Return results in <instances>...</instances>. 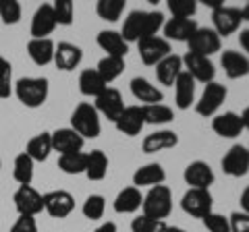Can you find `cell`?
<instances>
[{"mask_svg":"<svg viewBox=\"0 0 249 232\" xmlns=\"http://www.w3.org/2000/svg\"><path fill=\"white\" fill-rule=\"evenodd\" d=\"M229 224H231V232H249V214L232 212Z\"/></svg>","mask_w":249,"mask_h":232,"instance_id":"cell-46","label":"cell"},{"mask_svg":"<svg viewBox=\"0 0 249 232\" xmlns=\"http://www.w3.org/2000/svg\"><path fill=\"white\" fill-rule=\"evenodd\" d=\"M54 50H56V44H54L50 37L27 42V54L37 66H46V65L54 63Z\"/></svg>","mask_w":249,"mask_h":232,"instance_id":"cell-27","label":"cell"},{"mask_svg":"<svg viewBox=\"0 0 249 232\" xmlns=\"http://www.w3.org/2000/svg\"><path fill=\"white\" fill-rule=\"evenodd\" d=\"M220 65L229 79H241L249 75V58L237 50H224L220 56Z\"/></svg>","mask_w":249,"mask_h":232,"instance_id":"cell-19","label":"cell"},{"mask_svg":"<svg viewBox=\"0 0 249 232\" xmlns=\"http://www.w3.org/2000/svg\"><path fill=\"white\" fill-rule=\"evenodd\" d=\"M13 91V66L6 58L0 56V98H9Z\"/></svg>","mask_w":249,"mask_h":232,"instance_id":"cell-44","label":"cell"},{"mask_svg":"<svg viewBox=\"0 0 249 232\" xmlns=\"http://www.w3.org/2000/svg\"><path fill=\"white\" fill-rule=\"evenodd\" d=\"M52 11H54V17H56L58 25H71L73 17H75V4L71 0H56L52 4Z\"/></svg>","mask_w":249,"mask_h":232,"instance_id":"cell-41","label":"cell"},{"mask_svg":"<svg viewBox=\"0 0 249 232\" xmlns=\"http://www.w3.org/2000/svg\"><path fill=\"white\" fill-rule=\"evenodd\" d=\"M183 179L187 184H189V189H210V184L214 182V172H212V168H210L208 162L196 160L185 168Z\"/></svg>","mask_w":249,"mask_h":232,"instance_id":"cell-16","label":"cell"},{"mask_svg":"<svg viewBox=\"0 0 249 232\" xmlns=\"http://www.w3.org/2000/svg\"><path fill=\"white\" fill-rule=\"evenodd\" d=\"M98 110V114H102L104 118L116 122V118L123 114L124 110V104H123V96L119 89L114 87H106L102 94L96 98V106H93Z\"/></svg>","mask_w":249,"mask_h":232,"instance_id":"cell-13","label":"cell"},{"mask_svg":"<svg viewBox=\"0 0 249 232\" xmlns=\"http://www.w3.org/2000/svg\"><path fill=\"white\" fill-rule=\"evenodd\" d=\"M212 131L218 137H224V139H235L241 135L243 131V122H241V116L235 112H224V114H218L212 118Z\"/></svg>","mask_w":249,"mask_h":232,"instance_id":"cell-22","label":"cell"},{"mask_svg":"<svg viewBox=\"0 0 249 232\" xmlns=\"http://www.w3.org/2000/svg\"><path fill=\"white\" fill-rule=\"evenodd\" d=\"M11 232H37L36 218H31V215H19L17 222L13 224Z\"/></svg>","mask_w":249,"mask_h":232,"instance_id":"cell-47","label":"cell"},{"mask_svg":"<svg viewBox=\"0 0 249 232\" xmlns=\"http://www.w3.org/2000/svg\"><path fill=\"white\" fill-rule=\"evenodd\" d=\"M48 79L46 77H23L15 83V94L25 108H40L48 99Z\"/></svg>","mask_w":249,"mask_h":232,"instance_id":"cell-2","label":"cell"},{"mask_svg":"<svg viewBox=\"0 0 249 232\" xmlns=\"http://www.w3.org/2000/svg\"><path fill=\"white\" fill-rule=\"evenodd\" d=\"M239 44H241V48L249 54V29H243V32L239 33Z\"/></svg>","mask_w":249,"mask_h":232,"instance_id":"cell-49","label":"cell"},{"mask_svg":"<svg viewBox=\"0 0 249 232\" xmlns=\"http://www.w3.org/2000/svg\"><path fill=\"white\" fill-rule=\"evenodd\" d=\"M166 181V172L158 162H152V164H145V166H139L133 174V187L142 189V187H158Z\"/></svg>","mask_w":249,"mask_h":232,"instance_id":"cell-21","label":"cell"},{"mask_svg":"<svg viewBox=\"0 0 249 232\" xmlns=\"http://www.w3.org/2000/svg\"><path fill=\"white\" fill-rule=\"evenodd\" d=\"M241 9L235 6H220V9L212 11V23H214V32L220 37H227L231 33H235L241 27Z\"/></svg>","mask_w":249,"mask_h":232,"instance_id":"cell-11","label":"cell"},{"mask_svg":"<svg viewBox=\"0 0 249 232\" xmlns=\"http://www.w3.org/2000/svg\"><path fill=\"white\" fill-rule=\"evenodd\" d=\"M143 120L147 125H166L175 118L173 108H168L164 104H152V106H142Z\"/></svg>","mask_w":249,"mask_h":232,"instance_id":"cell-36","label":"cell"},{"mask_svg":"<svg viewBox=\"0 0 249 232\" xmlns=\"http://www.w3.org/2000/svg\"><path fill=\"white\" fill-rule=\"evenodd\" d=\"M13 179L19 182V187L21 184H31V181H34V160H31L25 151L15 158Z\"/></svg>","mask_w":249,"mask_h":232,"instance_id":"cell-35","label":"cell"},{"mask_svg":"<svg viewBox=\"0 0 249 232\" xmlns=\"http://www.w3.org/2000/svg\"><path fill=\"white\" fill-rule=\"evenodd\" d=\"M201 220H204V226L208 228V232H231L229 218H224V215L216 214V212H210Z\"/></svg>","mask_w":249,"mask_h":232,"instance_id":"cell-45","label":"cell"},{"mask_svg":"<svg viewBox=\"0 0 249 232\" xmlns=\"http://www.w3.org/2000/svg\"><path fill=\"white\" fill-rule=\"evenodd\" d=\"M98 75L104 79V83H112L114 79H119L124 71V58H119V56H104L102 60L98 63L96 66Z\"/></svg>","mask_w":249,"mask_h":232,"instance_id":"cell-34","label":"cell"},{"mask_svg":"<svg viewBox=\"0 0 249 232\" xmlns=\"http://www.w3.org/2000/svg\"><path fill=\"white\" fill-rule=\"evenodd\" d=\"M166 222L164 220H152L147 215H139L131 222V230L133 232H166Z\"/></svg>","mask_w":249,"mask_h":232,"instance_id":"cell-42","label":"cell"},{"mask_svg":"<svg viewBox=\"0 0 249 232\" xmlns=\"http://www.w3.org/2000/svg\"><path fill=\"white\" fill-rule=\"evenodd\" d=\"M196 19H168L164 23V40H175V42H189L191 35L197 32Z\"/></svg>","mask_w":249,"mask_h":232,"instance_id":"cell-20","label":"cell"},{"mask_svg":"<svg viewBox=\"0 0 249 232\" xmlns=\"http://www.w3.org/2000/svg\"><path fill=\"white\" fill-rule=\"evenodd\" d=\"M143 215L152 220H164L168 218V214L173 212V193L164 184H158V187H152L147 191V195L143 197L142 203Z\"/></svg>","mask_w":249,"mask_h":232,"instance_id":"cell-3","label":"cell"},{"mask_svg":"<svg viewBox=\"0 0 249 232\" xmlns=\"http://www.w3.org/2000/svg\"><path fill=\"white\" fill-rule=\"evenodd\" d=\"M247 151H249V148H247Z\"/></svg>","mask_w":249,"mask_h":232,"instance_id":"cell-56","label":"cell"},{"mask_svg":"<svg viewBox=\"0 0 249 232\" xmlns=\"http://www.w3.org/2000/svg\"><path fill=\"white\" fill-rule=\"evenodd\" d=\"M178 143V135L175 131H156V133H150L143 139V151L145 153H158L162 149H170Z\"/></svg>","mask_w":249,"mask_h":232,"instance_id":"cell-29","label":"cell"},{"mask_svg":"<svg viewBox=\"0 0 249 232\" xmlns=\"http://www.w3.org/2000/svg\"><path fill=\"white\" fill-rule=\"evenodd\" d=\"M81 58H83L81 48L69 42H60L56 50H54V63H56L60 71H73L75 66H79Z\"/></svg>","mask_w":249,"mask_h":232,"instance_id":"cell-25","label":"cell"},{"mask_svg":"<svg viewBox=\"0 0 249 232\" xmlns=\"http://www.w3.org/2000/svg\"><path fill=\"white\" fill-rule=\"evenodd\" d=\"M56 17H54L52 4H42L37 6V11L34 13V19H31V40H44L48 37L54 29H56Z\"/></svg>","mask_w":249,"mask_h":232,"instance_id":"cell-14","label":"cell"},{"mask_svg":"<svg viewBox=\"0 0 249 232\" xmlns=\"http://www.w3.org/2000/svg\"><path fill=\"white\" fill-rule=\"evenodd\" d=\"M220 40H222V37L218 35L214 29L197 27V32L191 35V40L187 42V46H189L191 54H199V56L210 58L214 52H220V46H222Z\"/></svg>","mask_w":249,"mask_h":232,"instance_id":"cell-7","label":"cell"},{"mask_svg":"<svg viewBox=\"0 0 249 232\" xmlns=\"http://www.w3.org/2000/svg\"><path fill=\"white\" fill-rule=\"evenodd\" d=\"M50 137H52V151H58L60 156L81 151L83 143H85V139L81 135H77L71 127L69 129H56L54 133H50Z\"/></svg>","mask_w":249,"mask_h":232,"instance_id":"cell-17","label":"cell"},{"mask_svg":"<svg viewBox=\"0 0 249 232\" xmlns=\"http://www.w3.org/2000/svg\"><path fill=\"white\" fill-rule=\"evenodd\" d=\"M222 172L232 176V179L245 176L249 172V151H247V148H243V145H232L222 158Z\"/></svg>","mask_w":249,"mask_h":232,"instance_id":"cell-12","label":"cell"},{"mask_svg":"<svg viewBox=\"0 0 249 232\" xmlns=\"http://www.w3.org/2000/svg\"><path fill=\"white\" fill-rule=\"evenodd\" d=\"M85 164H88V153L75 151V153H65L58 158V168L65 174H83Z\"/></svg>","mask_w":249,"mask_h":232,"instance_id":"cell-37","label":"cell"},{"mask_svg":"<svg viewBox=\"0 0 249 232\" xmlns=\"http://www.w3.org/2000/svg\"><path fill=\"white\" fill-rule=\"evenodd\" d=\"M204 4L210 6L212 11H216V9H220V6H224V0H204Z\"/></svg>","mask_w":249,"mask_h":232,"instance_id":"cell-51","label":"cell"},{"mask_svg":"<svg viewBox=\"0 0 249 232\" xmlns=\"http://www.w3.org/2000/svg\"><path fill=\"white\" fill-rule=\"evenodd\" d=\"M137 50H139V58L142 63L147 66H156L160 60H164L173 50H170V42L164 37H145V40L137 42Z\"/></svg>","mask_w":249,"mask_h":232,"instance_id":"cell-5","label":"cell"},{"mask_svg":"<svg viewBox=\"0 0 249 232\" xmlns=\"http://www.w3.org/2000/svg\"><path fill=\"white\" fill-rule=\"evenodd\" d=\"M50 151H52V137H50V133H40V135L31 137L27 141V148H25V153L34 162L48 160Z\"/></svg>","mask_w":249,"mask_h":232,"instance_id":"cell-32","label":"cell"},{"mask_svg":"<svg viewBox=\"0 0 249 232\" xmlns=\"http://www.w3.org/2000/svg\"><path fill=\"white\" fill-rule=\"evenodd\" d=\"M239 203H241V212L249 214V187H245V191L241 193V199H239Z\"/></svg>","mask_w":249,"mask_h":232,"instance_id":"cell-48","label":"cell"},{"mask_svg":"<svg viewBox=\"0 0 249 232\" xmlns=\"http://www.w3.org/2000/svg\"><path fill=\"white\" fill-rule=\"evenodd\" d=\"M214 199L208 189H189L181 199V207L191 218H204L212 212Z\"/></svg>","mask_w":249,"mask_h":232,"instance_id":"cell-6","label":"cell"},{"mask_svg":"<svg viewBox=\"0 0 249 232\" xmlns=\"http://www.w3.org/2000/svg\"><path fill=\"white\" fill-rule=\"evenodd\" d=\"M98 46L106 52V56H119L124 58L129 52V44L123 40V35L112 29H104L98 33Z\"/></svg>","mask_w":249,"mask_h":232,"instance_id":"cell-26","label":"cell"},{"mask_svg":"<svg viewBox=\"0 0 249 232\" xmlns=\"http://www.w3.org/2000/svg\"><path fill=\"white\" fill-rule=\"evenodd\" d=\"M13 201H15V207H17L19 215H31V218H36L40 212H44V197L31 184H21L15 191Z\"/></svg>","mask_w":249,"mask_h":232,"instance_id":"cell-8","label":"cell"},{"mask_svg":"<svg viewBox=\"0 0 249 232\" xmlns=\"http://www.w3.org/2000/svg\"><path fill=\"white\" fill-rule=\"evenodd\" d=\"M166 232H187V230H183V228H177V226H168V228H166Z\"/></svg>","mask_w":249,"mask_h":232,"instance_id":"cell-54","label":"cell"},{"mask_svg":"<svg viewBox=\"0 0 249 232\" xmlns=\"http://www.w3.org/2000/svg\"><path fill=\"white\" fill-rule=\"evenodd\" d=\"M44 197V212H48L52 218H67L75 210V199L69 191H50Z\"/></svg>","mask_w":249,"mask_h":232,"instance_id":"cell-15","label":"cell"},{"mask_svg":"<svg viewBox=\"0 0 249 232\" xmlns=\"http://www.w3.org/2000/svg\"><path fill=\"white\" fill-rule=\"evenodd\" d=\"M124 0H98V4H96V13H98V17L100 19H104V21H119L121 19V15L124 11Z\"/></svg>","mask_w":249,"mask_h":232,"instance_id":"cell-38","label":"cell"},{"mask_svg":"<svg viewBox=\"0 0 249 232\" xmlns=\"http://www.w3.org/2000/svg\"><path fill=\"white\" fill-rule=\"evenodd\" d=\"M166 6L175 19H191L197 11L196 0H168Z\"/></svg>","mask_w":249,"mask_h":232,"instance_id":"cell-40","label":"cell"},{"mask_svg":"<svg viewBox=\"0 0 249 232\" xmlns=\"http://www.w3.org/2000/svg\"><path fill=\"white\" fill-rule=\"evenodd\" d=\"M71 129L83 139H96L100 135V131H102L98 110L88 102L79 104L71 116Z\"/></svg>","mask_w":249,"mask_h":232,"instance_id":"cell-4","label":"cell"},{"mask_svg":"<svg viewBox=\"0 0 249 232\" xmlns=\"http://www.w3.org/2000/svg\"><path fill=\"white\" fill-rule=\"evenodd\" d=\"M142 203H143L142 191H139L137 187H127L116 195L112 207H114L116 214H133L142 207Z\"/></svg>","mask_w":249,"mask_h":232,"instance_id":"cell-30","label":"cell"},{"mask_svg":"<svg viewBox=\"0 0 249 232\" xmlns=\"http://www.w3.org/2000/svg\"><path fill=\"white\" fill-rule=\"evenodd\" d=\"M239 116H241V122H243V129H247V131H249V106H247L245 110L241 112Z\"/></svg>","mask_w":249,"mask_h":232,"instance_id":"cell-52","label":"cell"},{"mask_svg":"<svg viewBox=\"0 0 249 232\" xmlns=\"http://www.w3.org/2000/svg\"><path fill=\"white\" fill-rule=\"evenodd\" d=\"M227 99V87H224L222 83H208L204 94H201V98L196 102V112L199 116H214L218 112V108L222 106V102Z\"/></svg>","mask_w":249,"mask_h":232,"instance_id":"cell-9","label":"cell"},{"mask_svg":"<svg viewBox=\"0 0 249 232\" xmlns=\"http://www.w3.org/2000/svg\"><path fill=\"white\" fill-rule=\"evenodd\" d=\"M0 19L6 25H15L21 19V4L17 0H0Z\"/></svg>","mask_w":249,"mask_h":232,"instance_id":"cell-43","label":"cell"},{"mask_svg":"<svg viewBox=\"0 0 249 232\" xmlns=\"http://www.w3.org/2000/svg\"><path fill=\"white\" fill-rule=\"evenodd\" d=\"M241 19H243V21H249V2L243 6V9H241Z\"/></svg>","mask_w":249,"mask_h":232,"instance_id":"cell-53","label":"cell"},{"mask_svg":"<svg viewBox=\"0 0 249 232\" xmlns=\"http://www.w3.org/2000/svg\"><path fill=\"white\" fill-rule=\"evenodd\" d=\"M183 71L189 73L193 77V81L199 83H212L216 77V68L212 65V60L206 56H199V54H191L187 52L183 56Z\"/></svg>","mask_w":249,"mask_h":232,"instance_id":"cell-10","label":"cell"},{"mask_svg":"<svg viewBox=\"0 0 249 232\" xmlns=\"http://www.w3.org/2000/svg\"><path fill=\"white\" fill-rule=\"evenodd\" d=\"M93 232H116V224L114 222H104L102 226H98Z\"/></svg>","mask_w":249,"mask_h":232,"instance_id":"cell-50","label":"cell"},{"mask_svg":"<svg viewBox=\"0 0 249 232\" xmlns=\"http://www.w3.org/2000/svg\"><path fill=\"white\" fill-rule=\"evenodd\" d=\"M164 27V15L160 11H131L123 23L121 35L124 42H139L154 37L158 29Z\"/></svg>","mask_w":249,"mask_h":232,"instance_id":"cell-1","label":"cell"},{"mask_svg":"<svg viewBox=\"0 0 249 232\" xmlns=\"http://www.w3.org/2000/svg\"><path fill=\"white\" fill-rule=\"evenodd\" d=\"M114 125H116V129H119L123 135H127V137L139 135V133H142V129H143V125H145L142 106H127L123 110V114L116 118Z\"/></svg>","mask_w":249,"mask_h":232,"instance_id":"cell-18","label":"cell"},{"mask_svg":"<svg viewBox=\"0 0 249 232\" xmlns=\"http://www.w3.org/2000/svg\"><path fill=\"white\" fill-rule=\"evenodd\" d=\"M104 210H106V199L102 195H89L83 201L81 207V212L88 220H100L104 215Z\"/></svg>","mask_w":249,"mask_h":232,"instance_id":"cell-39","label":"cell"},{"mask_svg":"<svg viewBox=\"0 0 249 232\" xmlns=\"http://www.w3.org/2000/svg\"><path fill=\"white\" fill-rule=\"evenodd\" d=\"M0 168H2V158H0Z\"/></svg>","mask_w":249,"mask_h":232,"instance_id":"cell-55","label":"cell"},{"mask_svg":"<svg viewBox=\"0 0 249 232\" xmlns=\"http://www.w3.org/2000/svg\"><path fill=\"white\" fill-rule=\"evenodd\" d=\"M131 94L135 96L137 102H142L143 106H152V104H162V91L152 85L147 79L143 77H135V79H131Z\"/></svg>","mask_w":249,"mask_h":232,"instance_id":"cell-24","label":"cell"},{"mask_svg":"<svg viewBox=\"0 0 249 232\" xmlns=\"http://www.w3.org/2000/svg\"><path fill=\"white\" fill-rule=\"evenodd\" d=\"M183 73V58L177 54H168L164 60L156 65V79L162 85H175L177 77Z\"/></svg>","mask_w":249,"mask_h":232,"instance_id":"cell-28","label":"cell"},{"mask_svg":"<svg viewBox=\"0 0 249 232\" xmlns=\"http://www.w3.org/2000/svg\"><path fill=\"white\" fill-rule=\"evenodd\" d=\"M106 87L108 85L104 83L102 77L98 75L96 68H85V71H81V75H79V91L83 96L98 98Z\"/></svg>","mask_w":249,"mask_h":232,"instance_id":"cell-31","label":"cell"},{"mask_svg":"<svg viewBox=\"0 0 249 232\" xmlns=\"http://www.w3.org/2000/svg\"><path fill=\"white\" fill-rule=\"evenodd\" d=\"M196 102V81L189 73H181L175 81V104L178 110H187Z\"/></svg>","mask_w":249,"mask_h":232,"instance_id":"cell-23","label":"cell"},{"mask_svg":"<svg viewBox=\"0 0 249 232\" xmlns=\"http://www.w3.org/2000/svg\"><path fill=\"white\" fill-rule=\"evenodd\" d=\"M108 172V158L104 151L93 149L91 153H88V164H85V176L89 181H102Z\"/></svg>","mask_w":249,"mask_h":232,"instance_id":"cell-33","label":"cell"}]
</instances>
